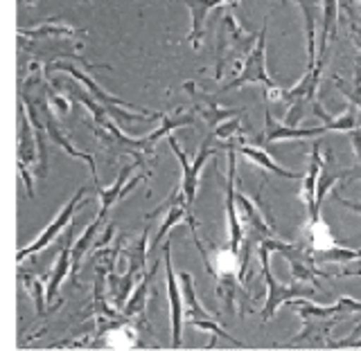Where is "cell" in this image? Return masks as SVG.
<instances>
[{
  "label": "cell",
  "instance_id": "cell-32",
  "mask_svg": "<svg viewBox=\"0 0 361 351\" xmlns=\"http://www.w3.org/2000/svg\"><path fill=\"white\" fill-rule=\"evenodd\" d=\"M359 3H361V0H359Z\"/></svg>",
  "mask_w": 361,
  "mask_h": 351
},
{
  "label": "cell",
  "instance_id": "cell-9",
  "mask_svg": "<svg viewBox=\"0 0 361 351\" xmlns=\"http://www.w3.org/2000/svg\"><path fill=\"white\" fill-rule=\"evenodd\" d=\"M228 149V180H226V212H228V234H231V243L228 248L233 253L240 255V245L244 241L242 234V221L240 214H237V191H235V174H237V165H235V144L226 146Z\"/></svg>",
  "mask_w": 361,
  "mask_h": 351
},
{
  "label": "cell",
  "instance_id": "cell-28",
  "mask_svg": "<svg viewBox=\"0 0 361 351\" xmlns=\"http://www.w3.org/2000/svg\"><path fill=\"white\" fill-rule=\"evenodd\" d=\"M154 277V270H149L147 273V277H145V281L138 286V291L133 293L131 295V300H129V304H127V315H135V313H140L142 311V307H145V302H147V291H149V279Z\"/></svg>",
  "mask_w": 361,
  "mask_h": 351
},
{
  "label": "cell",
  "instance_id": "cell-12",
  "mask_svg": "<svg viewBox=\"0 0 361 351\" xmlns=\"http://www.w3.org/2000/svg\"><path fill=\"white\" fill-rule=\"evenodd\" d=\"M165 275H167V295H169V304H172V345L180 347V329H183V300H180V291L176 284V275L172 268V255H169V241L165 243Z\"/></svg>",
  "mask_w": 361,
  "mask_h": 351
},
{
  "label": "cell",
  "instance_id": "cell-30",
  "mask_svg": "<svg viewBox=\"0 0 361 351\" xmlns=\"http://www.w3.org/2000/svg\"><path fill=\"white\" fill-rule=\"evenodd\" d=\"M338 203H341V205H343V208H348V210H353V212L361 214V205H359V203H353V200H345V198H338Z\"/></svg>",
  "mask_w": 361,
  "mask_h": 351
},
{
  "label": "cell",
  "instance_id": "cell-18",
  "mask_svg": "<svg viewBox=\"0 0 361 351\" xmlns=\"http://www.w3.org/2000/svg\"><path fill=\"white\" fill-rule=\"evenodd\" d=\"M325 169V162L321 158V146L319 142H314L312 146V158H310V172L305 174V180H302V200L307 210L312 212L314 208V198H316V185H319V178Z\"/></svg>",
  "mask_w": 361,
  "mask_h": 351
},
{
  "label": "cell",
  "instance_id": "cell-2",
  "mask_svg": "<svg viewBox=\"0 0 361 351\" xmlns=\"http://www.w3.org/2000/svg\"><path fill=\"white\" fill-rule=\"evenodd\" d=\"M248 84H264L267 88L276 86V82L267 72V23L262 25V30H259L257 41L251 48V52L246 54V59L242 63V70L221 88V93H228V90H240V88H244Z\"/></svg>",
  "mask_w": 361,
  "mask_h": 351
},
{
  "label": "cell",
  "instance_id": "cell-24",
  "mask_svg": "<svg viewBox=\"0 0 361 351\" xmlns=\"http://www.w3.org/2000/svg\"><path fill=\"white\" fill-rule=\"evenodd\" d=\"M138 340V333H135V329L131 324H120L116 326V329H111L109 336H106V345L109 347H133V343Z\"/></svg>",
  "mask_w": 361,
  "mask_h": 351
},
{
  "label": "cell",
  "instance_id": "cell-17",
  "mask_svg": "<svg viewBox=\"0 0 361 351\" xmlns=\"http://www.w3.org/2000/svg\"><path fill=\"white\" fill-rule=\"evenodd\" d=\"M43 129L48 131V135L54 140V144H59L61 149L68 153V155H73V158H79V160H84V162H88V167H90V172H93V183L97 185L99 180H97V174H95V158L90 155V153H84V151H79V149H75L73 146V142L66 138V135L61 133V129H59V124H56L54 120H52V115L50 113H45V122H43Z\"/></svg>",
  "mask_w": 361,
  "mask_h": 351
},
{
  "label": "cell",
  "instance_id": "cell-22",
  "mask_svg": "<svg viewBox=\"0 0 361 351\" xmlns=\"http://www.w3.org/2000/svg\"><path fill=\"white\" fill-rule=\"evenodd\" d=\"M20 37H32V39H43V37H66L71 39L77 34L75 27L66 25V23H54V20H48V23H41L37 27H20L18 30Z\"/></svg>",
  "mask_w": 361,
  "mask_h": 351
},
{
  "label": "cell",
  "instance_id": "cell-31",
  "mask_svg": "<svg viewBox=\"0 0 361 351\" xmlns=\"http://www.w3.org/2000/svg\"><path fill=\"white\" fill-rule=\"evenodd\" d=\"M359 333H361V322H359V326H357V329H355V333H353V336H350V338H348V340H345V343L341 340V343H338V345H332V347H341V345H348V343H350V340H353V338H357Z\"/></svg>",
  "mask_w": 361,
  "mask_h": 351
},
{
  "label": "cell",
  "instance_id": "cell-19",
  "mask_svg": "<svg viewBox=\"0 0 361 351\" xmlns=\"http://www.w3.org/2000/svg\"><path fill=\"white\" fill-rule=\"evenodd\" d=\"M298 5L302 9V16H305V34H307V54H310V61H307V70H314L316 68V14L321 9V0H298Z\"/></svg>",
  "mask_w": 361,
  "mask_h": 351
},
{
  "label": "cell",
  "instance_id": "cell-23",
  "mask_svg": "<svg viewBox=\"0 0 361 351\" xmlns=\"http://www.w3.org/2000/svg\"><path fill=\"white\" fill-rule=\"evenodd\" d=\"M73 270V262H71V248H63L61 255H59V262L54 266V273L48 281V286H45V295H48V304H52V300L56 298V293H59V286L61 281L68 277V273Z\"/></svg>",
  "mask_w": 361,
  "mask_h": 351
},
{
  "label": "cell",
  "instance_id": "cell-27",
  "mask_svg": "<svg viewBox=\"0 0 361 351\" xmlns=\"http://www.w3.org/2000/svg\"><path fill=\"white\" fill-rule=\"evenodd\" d=\"M23 286L30 291V295L34 298V304H37V313L41 315L45 311V304H48V295L43 293V284L39 277H32V275H23Z\"/></svg>",
  "mask_w": 361,
  "mask_h": 351
},
{
  "label": "cell",
  "instance_id": "cell-7",
  "mask_svg": "<svg viewBox=\"0 0 361 351\" xmlns=\"http://www.w3.org/2000/svg\"><path fill=\"white\" fill-rule=\"evenodd\" d=\"M86 196V189L82 187V189H79L77 191V194L73 196V200L71 203H68V205L59 212V217H56L50 225H48V228H45L39 236H37V239H34L30 245H25V248H23V250L18 253V264H23V262H25V259L27 257H32V255H37V253H41L43 250V248H48L54 239H56V236H59L61 234V230L66 228V225L68 223H71V219H73V214H75V210L79 208V205H84V198Z\"/></svg>",
  "mask_w": 361,
  "mask_h": 351
},
{
  "label": "cell",
  "instance_id": "cell-26",
  "mask_svg": "<svg viewBox=\"0 0 361 351\" xmlns=\"http://www.w3.org/2000/svg\"><path fill=\"white\" fill-rule=\"evenodd\" d=\"M99 225H102V223L95 219V221L86 228V232L82 234V239H79V241L75 243V248H73V273L79 268V264H82V257H84V253L88 250V245H90V241H93L95 232L99 230Z\"/></svg>",
  "mask_w": 361,
  "mask_h": 351
},
{
  "label": "cell",
  "instance_id": "cell-8",
  "mask_svg": "<svg viewBox=\"0 0 361 351\" xmlns=\"http://www.w3.org/2000/svg\"><path fill=\"white\" fill-rule=\"evenodd\" d=\"M237 205L242 210V221L251 228V239H255L257 245L274 236V219L269 217V210L257 198L237 191Z\"/></svg>",
  "mask_w": 361,
  "mask_h": 351
},
{
  "label": "cell",
  "instance_id": "cell-6",
  "mask_svg": "<svg viewBox=\"0 0 361 351\" xmlns=\"http://www.w3.org/2000/svg\"><path fill=\"white\" fill-rule=\"evenodd\" d=\"M169 146H172V151L176 153L178 158V165H180V172H183V178H180V191L185 194L188 203L190 205H195V200H197V191H199V174H201V169L203 165H206V160L210 155H214L217 151L210 146V140L208 142H203L201 146V151L197 153L195 160H188V155L178 149V142L169 135Z\"/></svg>",
  "mask_w": 361,
  "mask_h": 351
},
{
  "label": "cell",
  "instance_id": "cell-21",
  "mask_svg": "<svg viewBox=\"0 0 361 351\" xmlns=\"http://www.w3.org/2000/svg\"><path fill=\"white\" fill-rule=\"evenodd\" d=\"M312 106H314L316 115H319L325 122L327 131H355V129H359V117H357V108L355 106H348V110L343 113V115H336V117L323 113L316 101H312Z\"/></svg>",
  "mask_w": 361,
  "mask_h": 351
},
{
  "label": "cell",
  "instance_id": "cell-20",
  "mask_svg": "<svg viewBox=\"0 0 361 351\" xmlns=\"http://www.w3.org/2000/svg\"><path fill=\"white\" fill-rule=\"evenodd\" d=\"M240 153L246 155L248 160H251V165H257L259 169H264V172L276 174V176H280V178H300L298 174H293V172H289V169L280 167V165L274 160V158H271V155L262 149V146L242 144V146H240Z\"/></svg>",
  "mask_w": 361,
  "mask_h": 351
},
{
  "label": "cell",
  "instance_id": "cell-3",
  "mask_svg": "<svg viewBox=\"0 0 361 351\" xmlns=\"http://www.w3.org/2000/svg\"><path fill=\"white\" fill-rule=\"evenodd\" d=\"M50 70H63L68 72L71 77H75L79 84H84L88 88V93L97 97L102 104L106 106L109 113H113V115H120L122 120H127V122H140V120H154V117H161V115H156V113H129V110H118V106H127V108H135L131 104H127L124 99L116 97V95H109L104 88H102L97 82H93L90 77H86L82 70H77V68L73 63H66V61H59V63H52L50 65Z\"/></svg>",
  "mask_w": 361,
  "mask_h": 351
},
{
  "label": "cell",
  "instance_id": "cell-13",
  "mask_svg": "<svg viewBox=\"0 0 361 351\" xmlns=\"http://www.w3.org/2000/svg\"><path fill=\"white\" fill-rule=\"evenodd\" d=\"M327 129L319 127V129H298L291 127V124L285 122H276L271 117V113H267V124H264V133L259 142L271 144V142H280V140H302V138H314V135H323Z\"/></svg>",
  "mask_w": 361,
  "mask_h": 351
},
{
  "label": "cell",
  "instance_id": "cell-1",
  "mask_svg": "<svg viewBox=\"0 0 361 351\" xmlns=\"http://www.w3.org/2000/svg\"><path fill=\"white\" fill-rule=\"evenodd\" d=\"M257 41V34H251L244 30L237 18L231 14L224 16L221 30H219V61H217V77H221L226 70H231L237 75L242 70V63L246 59V54L251 52V48Z\"/></svg>",
  "mask_w": 361,
  "mask_h": 351
},
{
  "label": "cell",
  "instance_id": "cell-4",
  "mask_svg": "<svg viewBox=\"0 0 361 351\" xmlns=\"http://www.w3.org/2000/svg\"><path fill=\"white\" fill-rule=\"evenodd\" d=\"M259 253V264H262V275L267 281V302H264V309H262V318L264 322H269L271 318L276 315V311L280 309V304H285L293 298H312L314 295V288H302V286H285L276 281V277L271 275V266H269V250L264 245L257 248Z\"/></svg>",
  "mask_w": 361,
  "mask_h": 351
},
{
  "label": "cell",
  "instance_id": "cell-16",
  "mask_svg": "<svg viewBox=\"0 0 361 351\" xmlns=\"http://www.w3.org/2000/svg\"><path fill=\"white\" fill-rule=\"evenodd\" d=\"M180 291H183V320H188L190 324H195V329L203 322L212 320V313H208L206 309L201 307V302L197 300V293H195V281H192L190 273H180Z\"/></svg>",
  "mask_w": 361,
  "mask_h": 351
},
{
  "label": "cell",
  "instance_id": "cell-14",
  "mask_svg": "<svg viewBox=\"0 0 361 351\" xmlns=\"http://www.w3.org/2000/svg\"><path fill=\"white\" fill-rule=\"evenodd\" d=\"M289 307L293 311H298L302 315V320H325L330 315H338V313H345V311H361V302L353 300V298H341L332 307H316V304L310 302H302V300H289Z\"/></svg>",
  "mask_w": 361,
  "mask_h": 351
},
{
  "label": "cell",
  "instance_id": "cell-29",
  "mask_svg": "<svg viewBox=\"0 0 361 351\" xmlns=\"http://www.w3.org/2000/svg\"><path fill=\"white\" fill-rule=\"evenodd\" d=\"M50 106H54L59 115H66L68 108H71V101L63 99V97H59V95H54V97H50Z\"/></svg>",
  "mask_w": 361,
  "mask_h": 351
},
{
  "label": "cell",
  "instance_id": "cell-5",
  "mask_svg": "<svg viewBox=\"0 0 361 351\" xmlns=\"http://www.w3.org/2000/svg\"><path fill=\"white\" fill-rule=\"evenodd\" d=\"M259 245H264L269 253H280L282 257H285L287 262H289V266H291V275H293V279H296V281L316 286V284H319V277H323V275L330 277V275L325 273V270L316 268L314 257L310 253L300 250L298 245H289L285 241L274 239V236H271V239H264Z\"/></svg>",
  "mask_w": 361,
  "mask_h": 351
},
{
  "label": "cell",
  "instance_id": "cell-10",
  "mask_svg": "<svg viewBox=\"0 0 361 351\" xmlns=\"http://www.w3.org/2000/svg\"><path fill=\"white\" fill-rule=\"evenodd\" d=\"M156 212H165V221L161 223V228H158V234H156V239H154V243H152V250L154 248H158L161 245V241L167 236V232L174 228V225H178V223H183V221H190L195 214H192V205L188 203V198H185V194L180 191V187L174 191L172 196H169V200L165 203V208L161 205Z\"/></svg>",
  "mask_w": 361,
  "mask_h": 351
},
{
  "label": "cell",
  "instance_id": "cell-15",
  "mask_svg": "<svg viewBox=\"0 0 361 351\" xmlns=\"http://www.w3.org/2000/svg\"><path fill=\"white\" fill-rule=\"evenodd\" d=\"M129 172H131L129 167H127V169H122L120 176L116 178V183H113L109 189H104V187H102L99 183L95 185V187H97V196H99V212H97V221H99V223H104L106 212H109L113 205H116V203H118L120 198L127 196V191H129L131 187H135V185H138L140 180H142V176H135V178L131 180V183H129L127 187H124V183H127V176H129Z\"/></svg>",
  "mask_w": 361,
  "mask_h": 351
},
{
  "label": "cell",
  "instance_id": "cell-11",
  "mask_svg": "<svg viewBox=\"0 0 361 351\" xmlns=\"http://www.w3.org/2000/svg\"><path fill=\"white\" fill-rule=\"evenodd\" d=\"M190 7V34L188 39L192 43V48L199 50L201 48V37H203V25H206V18L214 7H237L240 0H183Z\"/></svg>",
  "mask_w": 361,
  "mask_h": 351
},
{
  "label": "cell",
  "instance_id": "cell-25",
  "mask_svg": "<svg viewBox=\"0 0 361 351\" xmlns=\"http://www.w3.org/2000/svg\"><path fill=\"white\" fill-rule=\"evenodd\" d=\"M314 262H334V264H348V262H361V250H338V248H327L319 250Z\"/></svg>",
  "mask_w": 361,
  "mask_h": 351
}]
</instances>
